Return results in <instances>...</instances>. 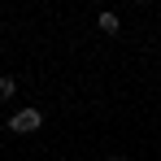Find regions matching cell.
<instances>
[{"label":"cell","mask_w":161,"mask_h":161,"mask_svg":"<svg viewBox=\"0 0 161 161\" xmlns=\"http://www.w3.org/2000/svg\"><path fill=\"white\" fill-rule=\"evenodd\" d=\"M39 126H44V113L39 109H18L9 118V131L13 135H31V131H39Z\"/></svg>","instance_id":"6da1fadb"},{"label":"cell","mask_w":161,"mask_h":161,"mask_svg":"<svg viewBox=\"0 0 161 161\" xmlns=\"http://www.w3.org/2000/svg\"><path fill=\"white\" fill-rule=\"evenodd\" d=\"M9 96H13V79H9V74H0V100H9Z\"/></svg>","instance_id":"3957f363"},{"label":"cell","mask_w":161,"mask_h":161,"mask_svg":"<svg viewBox=\"0 0 161 161\" xmlns=\"http://www.w3.org/2000/svg\"><path fill=\"white\" fill-rule=\"evenodd\" d=\"M109 161H122V157H109Z\"/></svg>","instance_id":"277c9868"},{"label":"cell","mask_w":161,"mask_h":161,"mask_svg":"<svg viewBox=\"0 0 161 161\" xmlns=\"http://www.w3.org/2000/svg\"><path fill=\"white\" fill-rule=\"evenodd\" d=\"M100 31L105 35H118V13H100Z\"/></svg>","instance_id":"7a4b0ae2"}]
</instances>
